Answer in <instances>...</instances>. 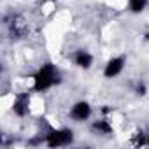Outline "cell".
Here are the masks:
<instances>
[{"label": "cell", "instance_id": "obj_8", "mask_svg": "<svg viewBox=\"0 0 149 149\" xmlns=\"http://www.w3.org/2000/svg\"><path fill=\"white\" fill-rule=\"evenodd\" d=\"M147 7H149V0H126V4H125V9L133 16L142 14Z\"/></svg>", "mask_w": 149, "mask_h": 149}, {"label": "cell", "instance_id": "obj_3", "mask_svg": "<svg viewBox=\"0 0 149 149\" xmlns=\"http://www.w3.org/2000/svg\"><path fill=\"white\" fill-rule=\"evenodd\" d=\"M33 93V91H32ZM28 93V91H21V93H14L13 97V104H11V112L23 119V118H28L32 112H33V102H35V97Z\"/></svg>", "mask_w": 149, "mask_h": 149}, {"label": "cell", "instance_id": "obj_10", "mask_svg": "<svg viewBox=\"0 0 149 149\" xmlns=\"http://www.w3.org/2000/svg\"><path fill=\"white\" fill-rule=\"evenodd\" d=\"M147 147H149V132H147Z\"/></svg>", "mask_w": 149, "mask_h": 149}, {"label": "cell", "instance_id": "obj_5", "mask_svg": "<svg viewBox=\"0 0 149 149\" xmlns=\"http://www.w3.org/2000/svg\"><path fill=\"white\" fill-rule=\"evenodd\" d=\"M126 68V56L125 54H112L102 67V76L107 81L118 79Z\"/></svg>", "mask_w": 149, "mask_h": 149}, {"label": "cell", "instance_id": "obj_4", "mask_svg": "<svg viewBox=\"0 0 149 149\" xmlns=\"http://www.w3.org/2000/svg\"><path fill=\"white\" fill-rule=\"evenodd\" d=\"M93 105L88 100H76L68 107V118L74 123H90L93 119Z\"/></svg>", "mask_w": 149, "mask_h": 149}, {"label": "cell", "instance_id": "obj_1", "mask_svg": "<svg viewBox=\"0 0 149 149\" xmlns=\"http://www.w3.org/2000/svg\"><path fill=\"white\" fill-rule=\"evenodd\" d=\"M60 83H61V72H60L58 65L53 63V61H44L32 74L30 91H33L37 95H42V93H47L49 90H53L54 86H58Z\"/></svg>", "mask_w": 149, "mask_h": 149}, {"label": "cell", "instance_id": "obj_2", "mask_svg": "<svg viewBox=\"0 0 149 149\" xmlns=\"http://www.w3.org/2000/svg\"><path fill=\"white\" fill-rule=\"evenodd\" d=\"M76 133L68 126H49L44 132V146L47 147H67L74 144Z\"/></svg>", "mask_w": 149, "mask_h": 149}, {"label": "cell", "instance_id": "obj_9", "mask_svg": "<svg viewBox=\"0 0 149 149\" xmlns=\"http://www.w3.org/2000/svg\"><path fill=\"white\" fill-rule=\"evenodd\" d=\"M133 93H135L137 97H146V95H147V84H146L144 81H137L135 86H133Z\"/></svg>", "mask_w": 149, "mask_h": 149}, {"label": "cell", "instance_id": "obj_11", "mask_svg": "<svg viewBox=\"0 0 149 149\" xmlns=\"http://www.w3.org/2000/svg\"><path fill=\"white\" fill-rule=\"evenodd\" d=\"M42 2H54V0H42Z\"/></svg>", "mask_w": 149, "mask_h": 149}, {"label": "cell", "instance_id": "obj_7", "mask_svg": "<svg viewBox=\"0 0 149 149\" xmlns=\"http://www.w3.org/2000/svg\"><path fill=\"white\" fill-rule=\"evenodd\" d=\"M72 63L76 65L79 70H91L93 65H95V54L90 51V49H84V47H79L72 53Z\"/></svg>", "mask_w": 149, "mask_h": 149}, {"label": "cell", "instance_id": "obj_6", "mask_svg": "<svg viewBox=\"0 0 149 149\" xmlns=\"http://www.w3.org/2000/svg\"><path fill=\"white\" fill-rule=\"evenodd\" d=\"M90 132L97 137H109L114 135V125L111 121V116H100L90 121Z\"/></svg>", "mask_w": 149, "mask_h": 149}]
</instances>
